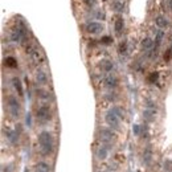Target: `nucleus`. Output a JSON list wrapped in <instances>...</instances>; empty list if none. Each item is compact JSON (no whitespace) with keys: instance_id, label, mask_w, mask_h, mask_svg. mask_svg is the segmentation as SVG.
<instances>
[{"instance_id":"f257e3e1","label":"nucleus","mask_w":172,"mask_h":172,"mask_svg":"<svg viewBox=\"0 0 172 172\" xmlns=\"http://www.w3.org/2000/svg\"><path fill=\"white\" fill-rule=\"evenodd\" d=\"M38 146L42 155H51L54 150V142L53 136L49 131H41L38 134Z\"/></svg>"},{"instance_id":"f03ea898","label":"nucleus","mask_w":172,"mask_h":172,"mask_svg":"<svg viewBox=\"0 0 172 172\" xmlns=\"http://www.w3.org/2000/svg\"><path fill=\"white\" fill-rule=\"evenodd\" d=\"M36 116L38 122L41 123H47V122L51 120L52 118V111H51V107L48 105H41V106L37 107V111H36Z\"/></svg>"},{"instance_id":"7ed1b4c3","label":"nucleus","mask_w":172,"mask_h":172,"mask_svg":"<svg viewBox=\"0 0 172 172\" xmlns=\"http://www.w3.org/2000/svg\"><path fill=\"white\" fill-rule=\"evenodd\" d=\"M105 122H106L107 126L113 130H118L119 126H120V118L111 109H110L106 113V115H105Z\"/></svg>"},{"instance_id":"20e7f679","label":"nucleus","mask_w":172,"mask_h":172,"mask_svg":"<svg viewBox=\"0 0 172 172\" xmlns=\"http://www.w3.org/2000/svg\"><path fill=\"white\" fill-rule=\"evenodd\" d=\"M8 110L11 115L13 116V118H17V116L20 115V105L17 102V99H16L15 97H8Z\"/></svg>"},{"instance_id":"39448f33","label":"nucleus","mask_w":172,"mask_h":172,"mask_svg":"<svg viewBox=\"0 0 172 172\" xmlns=\"http://www.w3.org/2000/svg\"><path fill=\"white\" fill-rule=\"evenodd\" d=\"M99 139L102 140L103 144H107L110 146L111 142L114 140V132L109 129H101L99 130Z\"/></svg>"},{"instance_id":"423d86ee","label":"nucleus","mask_w":172,"mask_h":172,"mask_svg":"<svg viewBox=\"0 0 172 172\" xmlns=\"http://www.w3.org/2000/svg\"><path fill=\"white\" fill-rule=\"evenodd\" d=\"M86 32L90 33V35H98V33H101L103 31V25L101 23H98V21H90V23L86 24Z\"/></svg>"},{"instance_id":"0eeeda50","label":"nucleus","mask_w":172,"mask_h":172,"mask_svg":"<svg viewBox=\"0 0 172 172\" xmlns=\"http://www.w3.org/2000/svg\"><path fill=\"white\" fill-rule=\"evenodd\" d=\"M103 82H105V86L109 87V89H115L116 86H118V78L113 74H109V76L105 77Z\"/></svg>"},{"instance_id":"6e6552de","label":"nucleus","mask_w":172,"mask_h":172,"mask_svg":"<svg viewBox=\"0 0 172 172\" xmlns=\"http://www.w3.org/2000/svg\"><path fill=\"white\" fill-rule=\"evenodd\" d=\"M114 29H115V33L118 36L122 35V32H123V29H125V20H123V17H116L115 19Z\"/></svg>"},{"instance_id":"1a4fd4ad","label":"nucleus","mask_w":172,"mask_h":172,"mask_svg":"<svg viewBox=\"0 0 172 172\" xmlns=\"http://www.w3.org/2000/svg\"><path fill=\"white\" fill-rule=\"evenodd\" d=\"M107 154H109V146H107V144H102V146L99 147L97 150V152H96L97 158L99 160H105V159H106L107 158Z\"/></svg>"},{"instance_id":"9d476101","label":"nucleus","mask_w":172,"mask_h":172,"mask_svg":"<svg viewBox=\"0 0 172 172\" xmlns=\"http://www.w3.org/2000/svg\"><path fill=\"white\" fill-rule=\"evenodd\" d=\"M155 24H156V27L160 29H167L170 25V21L165 19V16H158V17L155 19Z\"/></svg>"},{"instance_id":"9b49d317","label":"nucleus","mask_w":172,"mask_h":172,"mask_svg":"<svg viewBox=\"0 0 172 172\" xmlns=\"http://www.w3.org/2000/svg\"><path fill=\"white\" fill-rule=\"evenodd\" d=\"M151 159H152V147L147 146L146 148H144V151H143V162H144V164L148 165L150 163H151Z\"/></svg>"},{"instance_id":"f8f14e48","label":"nucleus","mask_w":172,"mask_h":172,"mask_svg":"<svg viewBox=\"0 0 172 172\" xmlns=\"http://www.w3.org/2000/svg\"><path fill=\"white\" fill-rule=\"evenodd\" d=\"M125 7H126V2H125V0H114L113 9L115 11L116 13H122V12H123Z\"/></svg>"},{"instance_id":"ddd939ff","label":"nucleus","mask_w":172,"mask_h":172,"mask_svg":"<svg viewBox=\"0 0 172 172\" xmlns=\"http://www.w3.org/2000/svg\"><path fill=\"white\" fill-rule=\"evenodd\" d=\"M154 45H155V42H154L150 37H146V38H144V40L142 41V49H143L144 52H150V51H151V49L154 48Z\"/></svg>"},{"instance_id":"4468645a","label":"nucleus","mask_w":172,"mask_h":172,"mask_svg":"<svg viewBox=\"0 0 172 172\" xmlns=\"http://www.w3.org/2000/svg\"><path fill=\"white\" fill-rule=\"evenodd\" d=\"M36 81L38 82L40 85H45L48 82V77H47V73L42 70H38L36 73Z\"/></svg>"},{"instance_id":"2eb2a0df","label":"nucleus","mask_w":172,"mask_h":172,"mask_svg":"<svg viewBox=\"0 0 172 172\" xmlns=\"http://www.w3.org/2000/svg\"><path fill=\"white\" fill-rule=\"evenodd\" d=\"M12 84H13V87L16 89V91H17L19 96L23 97V96H24V90H23V85H21V81L15 77V78L12 80Z\"/></svg>"},{"instance_id":"dca6fc26","label":"nucleus","mask_w":172,"mask_h":172,"mask_svg":"<svg viewBox=\"0 0 172 172\" xmlns=\"http://www.w3.org/2000/svg\"><path fill=\"white\" fill-rule=\"evenodd\" d=\"M99 66H101V69L102 70H105V71H111L113 70V68H114V65H113V62L110 60H102L101 61V64H99Z\"/></svg>"},{"instance_id":"f3484780","label":"nucleus","mask_w":172,"mask_h":172,"mask_svg":"<svg viewBox=\"0 0 172 172\" xmlns=\"http://www.w3.org/2000/svg\"><path fill=\"white\" fill-rule=\"evenodd\" d=\"M163 37H164V32L159 28L156 33H155V47H158V48L160 47V44L163 41Z\"/></svg>"},{"instance_id":"a211bd4d","label":"nucleus","mask_w":172,"mask_h":172,"mask_svg":"<svg viewBox=\"0 0 172 172\" xmlns=\"http://www.w3.org/2000/svg\"><path fill=\"white\" fill-rule=\"evenodd\" d=\"M51 167L45 163V162H38L36 164V172H49Z\"/></svg>"},{"instance_id":"6ab92c4d","label":"nucleus","mask_w":172,"mask_h":172,"mask_svg":"<svg viewBox=\"0 0 172 172\" xmlns=\"http://www.w3.org/2000/svg\"><path fill=\"white\" fill-rule=\"evenodd\" d=\"M155 111H152V110H148V109H146L144 110V113H143V116H144V119L146 120H148V122H151V120H154V118H155Z\"/></svg>"},{"instance_id":"aec40b11","label":"nucleus","mask_w":172,"mask_h":172,"mask_svg":"<svg viewBox=\"0 0 172 172\" xmlns=\"http://www.w3.org/2000/svg\"><path fill=\"white\" fill-rule=\"evenodd\" d=\"M146 109L152 110V111H155V113L158 111V106H156V103H155L152 99H146Z\"/></svg>"},{"instance_id":"412c9836","label":"nucleus","mask_w":172,"mask_h":172,"mask_svg":"<svg viewBox=\"0 0 172 172\" xmlns=\"http://www.w3.org/2000/svg\"><path fill=\"white\" fill-rule=\"evenodd\" d=\"M111 110H113V111H114L116 115L119 116L120 119H123V118H125V113H123V110H122V107H119V106H113Z\"/></svg>"},{"instance_id":"4be33fe9","label":"nucleus","mask_w":172,"mask_h":172,"mask_svg":"<svg viewBox=\"0 0 172 172\" xmlns=\"http://www.w3.org/2000/svg\"><path fill=\"white\" fill-rule=\"evenodd\" d=\"M5 65L9 66V68H16V66H17V62H16V60L13 57H7L5 58Z\"/></svg>"},{"instance_id":"5701e85b","label":"nucleus","mask_w":172,"mask_h":172,"mask_svg":"<svg viewBox=\"0 0 172 172\" xmlns=\"http://www.w3.org/2000/svg\"><path fill=\"white\" fill-rule=\"evenodd\" d=\"M37 96L40 97L41 99H49V97H51V94H49L48 91H44L42 89H38V90H37Z\"/></svg>"},{"instance_id":"b1692460","label":"nucleus","mask_w":172,"mask_h":172,"mask_svg":"<svg viewBox=\"0 0 172 172\" xmlns=\"http://www.w3.org/2000/svg\"><path fill=\"white\" fill-rule=\"evenodd\" d=\"M118 52H119L120 56H122V54H126V52H127V44L126 42H122L120 44L119 48H118Z\"/></svg>"},{"instance_id":"393cba45","label":"nucleus","mask_w":172,"mask_h":172,"mask_svg":"<svg viewBox=\"0 0 172 172\" xmlns=\"http://www.w3.org/2000/svg\"><path fill=\"white\" fill-rule=\"evenodd\" d=\"M105 98H106L109 102H114L116 99V96H115V93H107L106 96H105Z\"/></svg>"},{"instance_id":"a878e982","label":"nucleus","mask_w":172,"mask_h":172,"mask_svg":"<svg viewBox=\"0 0 172 172\" xmlns=\"http://www.w3.org/2000/svg\"><path fill=\"white\" fill-rule=\"evenodd\" d=\"M158 78H159V74L156 73V71H154V73L150 74V77H148V81H150V82H156V81H158Z\"/></svg>"},{"instance_id":"bb28decb","label":"nucleus","mask_w":172,"mask_h":172,"mask_svg":"<svg viewBox=\"0 0 172 172\" xmlns=\"http://www.w3.org/2000/svg\"><path fill=\"white\" fill-rule=\"evenodd\" d=\"M171 57H172V49H168V51L164 53V60L165 61H170Z\"/></svg>"},{"instance_id":"cd10ccee","label":"nucleus","mask_w":172,"mask_h":172,"mask_svg":"<svg viewBox=\"0 0 172 172\" xmlns=\"http://www.w3.org/2000/svg\"><path fill=\"white\" fill-rule=\"evenodd\" d=\"M84 2L86 3L87 7H94L96 5V0H84Z\"/></svg>"},{"instance_id":"c85d7f7f","label":"nucleus","mask_w":172,"mask_h":172,"mask_svg":"<svg viewBox=\"0 0 172 172\" xmlns=\"http://www.w3.org/2000/svg\"><path fill=\"white\" fill-rule=\"evenodd\" d=\"M132 131H134V134H135V135H139V134H140V126L135 125V126H134V129H132Z\"/></svg>"},{"instance_id":"c756f323","label":"nucleus","mask_w":172,"mask_h":172,"mask_svg":"<svg viewBox=\"0 0 172 172\" xmlns=\"http://www.w3.org/2000/svg\"><path fill=\"white\" fill-rule=\"evenodd\" d=\"M101 41H102V42H105V44H109L110 41H111V38H110V36H105Z\"/></svg>"},{"instance_id":"7c9ffc66","label":"nucleus","mask_w":172,"mask_h":172,"mask_svg":"<svg viewBox=\"0 0 172 172\" xmlns=\"http://www.w3.org/2000/svg\"><path fill=\"white\" fill-rule=\"evenodd\" d=\"M164 167L167 168V171H170V170H171V162H170V160H167V163L164 164Z\"/></svg>"},{"instance_id":"2f4dec72","label":"nucleus","mask_w":172,"mask_h":172,"mask_svg":"<svg viewBox=\"0 0 172 172\" xmlns=\"http://www.w3.org/2000/svg\"><path fill=\"white\" fill-rule=\"evenodd\" d=\"M27 125H28V126H31V116H29V114L27 115Z\"/></svg>"},{"instance_id":"473e14b6","label":"nucleus","mask_w":172,"mask_h":172,"mask_svg":"<svg viewBox=\"0 0 172 172\" xmlns=\"http://www.w3.org/2000/svg\"><path fill=\"white\" fill-rule=\"evenodd\" d=\"M25 172H28V171H27V170H25Z\"/></svg>"}]
</instances>
